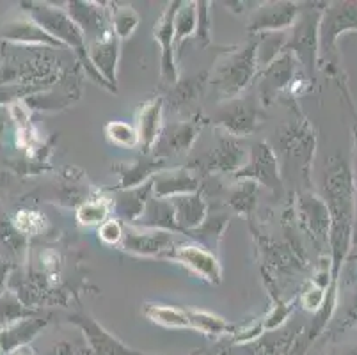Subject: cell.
<instances>
[{
  "label": "cell",
  "mask_w": 357,
  "mask_h": 355,
  "mask_svg": "<svg viewBox=\"0 0 357 355\" xmlns=\"http://www.w3.org/2000/svg\"><path fill=\"white\" fill-rule=\"evenodd\" d=\"M32 16L36 18V24L40 25L45 32L52 36L55 41H59L61 45H66V47H71L75 50V54L79 55L86 63L87 70L96 80H103L98 75V71L93 68L89 61V55H87V47H86V39H84L82 31L79 29V25L75 24L71 20L70 15L63 13L61 9H54L50 6L45 4H36L34 8H31Z\"/></svg>",
  "instance_id": "1"
},
{
  "label": "cell",
  "mask_w": 357,
  "mask_h": 355,
  "mask_svg": "<svg viewBox=\"0 0 357 355\" xmlns=\"http://www.w3.org/2000/svg\"><path fill=\"white\" fill-rule=\"evenodd\" d=\"M347 31H357V2L326 4L318 27V47L329 57L336 48L337 38Z\"/></svg>",
  "instance_id": "2"
},
{
  "label": "cell",
  "mask_w": 357,
  "mask_h": 355,
  "mask_svg": "<svg viewBox=\"0 0 357 355\" xmlns=\"http://www.w3.org/2000/svg\"><path fill=\"white\" fill-rule=\"evenodd\" d=\"M256 71V45H249L219 68L215 84L224 94H236L248 86Z\"/></svg>",
  "instance_id": "3"
},
{
  "label": "cell",
  "mask_w": 357,
  "mask_h": 355,
  "mask_svg": "<svg viewBox=\"0 0 357 355\" xmlns=\"http://www.w3.org/2000/svg\"><path fill=\"white\" fill-rule=\"evenodd\" d=\"M320 18L322 16L318 13H314V15L313 13H306V15L295 20L294 36H291L290 43H288V48H291L310 70H313L314 63H317Z\"/></svg>",
  "instance_id": "4"
},
{
  "label": "cell",
  "mask_w": 357,
  "mask_h": 355,
  "mask_svg": "<svg viewBox=\"0 0 357 355\" xmlns=\"http://www.w3.org/2000/svg\"><path fill=\"white\" fill-rule=\"evenodd\" d=\"M180 2L169 4L155 25V39L162 47V77L165 82H176L178 71L174 64V15Z\"/></svg>",
  "instance_id": "5"
},
{
  "label": "cell",
  "mask_w": 357,
  "mask_h": 355,
  "mask_svg": "<svg viewBox=\"0 0 357 355\" xmlns=\"http://www.w3.org/2000/svg\"><path fill=\"white\" fill-rule=\"evenodd\" d=\"M298 8L291 2H272L259 8L249 22V31H281L295 24Z\"/></svg>",
  "instance_id": "6"
},
{
  "label": "cell",
  "mask_w": 357,
  "mask_h": 355,
  "mask_svg": "<svg viewBox=\"0 0 357 355\" xmlns=\"http://www.w3.org/2000/svg\"><path fill=\"white\" fill-rule=\"evenodd\" d=\"M171 246H173V234L169 231L149 229L142 233V231L130 229L128 233L123 234V249L141 256H157L171 249Z\"/></svg>",
  "instance_id": "7"
},
{
  "label": "cell",
  "mask_w": 357,
  "mask_h": 355,
  "mask_svg": "<svg viewBox=\"0 0 357 355\" xmlns=\"http://www.w3.org/2000/svg\"><path fill=\"white\" fill-rule=\"evenodd\" d=\"M199 181L192 172L185 169H176V171L158 172L153 178V188L157 199H167V197H180V195L196 194Z\"/></svg>",
  "instance_id": "8"
},
{
  "label": "cell",
  "mask_w": 357,
  "mask_h": 355,
  "mask_svg": "<svg viewBox=\"0 0 357 355\" xmlns=\"http://www.w3.org/2000/svg\"><path fill=\"white\" fill-rule=\"evenodd\" d=\"M174 258L183 263L185 266L192 269L197 275L210 282H219L220 279V266L217 263L215 256L208 250L201 249L196 246H181L178 247Z\"/></svg>",
  "instance_id": "9"
},
{
  "label": "cell",
  "mask_w": 357,
  "mask_h": 355,
  "mask_svg": "<svg viewBox=\"0 0 357 355\" xmlns=\"http://www.w3.org/2000/svg\"><path fill=\"white\" fill-rule=\"evenodd\" d=\"M171 204L174 208V219H176L178 227L183 229H194L199 224L204 222L206 217V206H204L203 199L197 194L180 195V197H173Z\"/></svg>",
  "instance_id": "10"
},
{
  "label": "cell",
  "mask_w": 357,
  "mask_h": 355,
  "mask_svg": "<svg viewBox=\"0 0 357 355\" xmlns=\"http://www.w3.org/2000/svg\"><path fill=\"white\" fill-rule=\"evenodd\" d=\"M160 117H162V100L155 98L151 102L144 103L139 112L137 121V137L139 142L148 151L151 146L157 144L158 133H160Z\"/></svg>",
  "instance_id": "11"
},
{
  "label": "cell",
  "mask_w": 357,
  "mask_h": 355,
  "mask_svg": "<svg viewBox=\"0 0 357 355\" xmlns=\"http://www.w3.org/2000/svg\"><path fill=\"white\" fill-rule=\"evenodd\" d=\"M139 219H141L142 226L149 227V229L181 231L174 219V208L171 204V199L148 201Z\"/></svg>",
  "instance_id": "12"
},
{
  "label": "cell",
  "mask_w": 357,
  "mask_h": 355,
  "mask_svg": "<svg viewBox=\"0 0 357 355\" xmlns=\"http://www.w3.org/2000/svg\"><path fill=\"white\" fill-rule=\"evenodd\" d=\"M256 112L251 105H245L242 102H235L224 109L219 116V123L224 128L231 132L233 135H245L255 128Z\"/></svg>",
  "instance_id": "13"
},
{
  "label": "cell",
  "mask_w": 357,
  "mask_h": 355,
  "mask_svg": "<svg viewBox=\"0 0 357 355\" xmlns=\"http://www.w3.org/2000/svg\"><path fill=\"white\" fill-rule=\"evenodd\" d=\"M73 322L82 325L84 331H86L87 336H89L91 343H93V347L98 350L100 355H137L130 354L125 347H121L114 338H110L102 327H98V325L93 320H89V318L73 317Z\"/></svg>",
  "instance_id": "14"
},
{
  "label": "cell",
  "mask_w": 357,
  "mask_h": 355,
  "mask_svg": "<svg viewBox=\"0 0 357 355\" xmlns=\"http://www.w3.org/2000/svg\"><path fill=\"white\" fill-rule=\"evenodd\" d=\"M291 75H294V61H291L290 54H284L279 59H274V63H271V68H268L265 80H263L265 94H271L287 86L290 82Z\"/></svg>",
  "instance_id": "15"
},
{
  "label": "cell",
  "mask_w": 357,
  "mask_h": 355,
  "mask_svg": "<svg viewBox=\"0 0 357 355\" xmlns=\"http://www.w3.org/2000/svg\"><path fill=\"white\" fill-rule=\"evenodd\" d=\"M197 25V8L194 2H180L178 11L174 15V45L180 47L183 39L196 32Z\"/></svg>",
  "instance_id": "16"
},
{
  "label": "cell",
  "mask_w": 357,
  "mask_h": 355,
  "mask_svg": "<svg viewBox=\"0 0 357 355\" xmlns=\"http://www.w3.org/2000/svg\"><path fill=\"white\" fill-rule=\"evenodd\" d=\"M197 128L192 125H176L169 128L160 139L162 146H167L169 151H183L192 144L194 137H196Z\"/></svg>",
  "instance_id": "17"
},
{
  "label": "cell",
  "mask_w": 357,
  "mask_h": 355,
  "mask_svg": "<svg viewBox=\"0 0 357 355\" xmlns=\"http://www.w3.org/2000/svg\"><path fill=\"white\" fill-rule=\"evenodd\" d=\"M137 25L139 15L130 6L116 8L114 13H112V18H110V27H112L118 39H125L132 36V32L137 29Z\"/></svg>",
  "instance_id": "18"
},
{
  "label": "cell",
  "mask_w": 357,
  "mask_h": 355,
  "mask_svg": "<svg viewBox=\"0 0 357 355\" xmlns=\"http://www.w3.org/2000/svg\"><path fill=\"white\" fill-rule=\"evenodd\" d=\"M148 317L157 324L165 325V327H190L187 311H181L176 308L153 305V308H148Z\"/></svg>",
  "instance_id": "19"
},
{
  "label": "cell",
  "mask_w": 357,
  "mask_h": 355,
  "mask_svg": "<svg viewBox=\"0 0 357 355\" xmlns=\"http://www.w3.org/2000/svg\"><path fill=\"white\" fill-rule=\"evenodd\" d=\"M190 327L204 332V334H224L229 331V325L219 317H213L210 312L203 311H187Z\"/></svg>",
  "instance_id": "20"
},
{
  "label": "cell",
  "mask_w": 357,
  "mask_h": 355,
  "mask_svg": "<svg viewBox=\"0 0 357 355\" xmlns=\"http://www.w3.org/2000/svg\"><path fill=\"white\" fill-rule=\"evenodd\" d=\"M109 203L105 199L87 201L77 211V219L82 224H86V226H95V224L102 226L107 220V217H109Z\"/></svg>",
  "instance_id": "21"
},
{
  "label": "cell",
  "mask_w": 357,
  "mask_h": 355,
  "mask_svg": "<svg viewBox=\"0 0 357 355\" xmlns=\"http://www.w3.org/2000/svg\"><path fill=\"white\" fill-rule=\"evenodd\" d=\"M107 135H109L110 141L121 146V148H134L135 144H139L137 130L128 123H110V125H107Z\"/></svg>",
  "instance_id": "22"
},
{
  "label": "cell",
  "mask_w": 357,
  "mask_h": 355,
  "mask_svg": "<svg viewBox=\"0 0 357 355\" xmlns=\"http://www.w3.org/2000/svg\"><path fill=\"white\" fill-rule=\"evenodd\" d=\"M155 171L153 162H134L130 164L126 172L121 174V187L123 188H132L135 185L142 183L151 172Z\"/></svg>",
  "instance_id": "23"
},
{
  "label": "cell",
  "mask_w": 357,
  "mask_h": 355,
  "mask_svg": "<svg viewBox=\"0 0 357 355\" xmlns=\"http://www.w3.org/2000/svg\"><path fill=\"white\" fill-rule=\"evenodd\" d=\"M15 224H16V229L22 231V233L36 234V233H40V231L45 227V217L40 213H36V211L25 210L16 215Z\"/></svg>",
  "instance_id": "24"
},
{
  "label": "cell",
  "mask_w": 357,
  "mask_h": 355,
  "mask_svg": "<svg viewBox=\"0 0 357 355\" xmlns=\"http://www.w3.org/2000/svg\"><path fill=\"white\" fill-rule=\"evenodd\" d=\"M303 305L310 311H318V309L326 305L327 295H326V286H318L313 285L310 289H306L303 295Z\"/></svg>",
  "instance_id": "25"
},
{
  "label": "cell",
  "mask_w": 357,
  "mask_h": 355,
  "mask_svg": "<svg viewBox=\"0 0 357 355\" xmlns=\"http://www.w3.org/2000/svg\"><path fill=\"white\" fill-rule=\"evenodd\" d=\"M206 2H199L196 4L197 8V25H196V34L197 38L203 41V43H208L210 41V15L208 8H206Z\"/></svg>",
  "instance_id": "26"
},
{
  "label": "cell",
  "mask_w": 357,
  "mask_h": 355,
  "mask_svg": "<svg viewBox=\"0 0 357 355\" xmlns=\"http://www.w3.org/2000/svg\"><path fill=\"white\" fill-rule=\"evenodd\" d=\"M100 239L103 240L105 243H118L119 240L123 239V229L121 226H119L118 220H105V222L100 226Z\"/></svg>",
  "instance_id": "27"
},
{
  "label": "cell",
  "mask_w": 357,
  "mask_h": 355,
  "mask_svg": "<svg viewBox=\"0 0 357 355\" xmlns=\"http://www.w3.org/2000/svg\"><path fill=\"white\" fill-rule=\"evenodd\" d=\"M345 355H357V350H352V352H349V354H345Z\"/></svg>",
  "instance_id": "28"
},
{
  "label": "cell",
  "mask_w": 357,
  "mask_h": 355,
  "mask_svg": "<svg viewBox=\"0 0 357 355\" xmlns=\"http://www.w3.org/2000/svg\"><path fill=\"white\" fill-rule=\"evenodd\" d=\"M356 259H357V256H356Z\"/></svg>",
  "instance_id": "29"
}]
</instances>
